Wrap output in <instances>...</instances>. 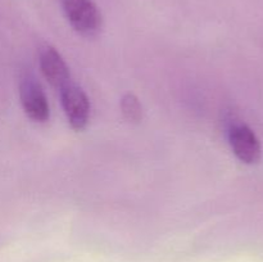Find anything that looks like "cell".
I'll use <instances>...</instances> for the list:
<instances>
[{
    "mask_svg": "<svg viewBox=\"0 0 263 262\" xmlns=\"http://www.w3.org/2000/svg\"><path fill=\"white\" fill-rule=\"evenodd\" d=\"M69 25L84 38H97L103 28V17L94 0H61Z\"/></svg>",
    "mask_w": 263,
    "mask_h": 262,
    "instance_id": "1",
    "label": "cell"
},
{
    "mask_svg": "<svg viewBox=\"0 0 263 262\" xmlns=\"http://www.w3.org/2000/svg\"><path fill=\"white\" fill-rule=\"evenodd\" d=\"M59 91L69 126L74 131L85 130L90 121V100L86 92L73 81L69 82Z\"/></svg>",
    "mask_w": 263,
    "mask_h": 262,
    "instance_id": "2",
    "label": "cell"
},
{
    "mask_svg": "<svg viewBox=\"0 0 263 262\" xmlns=\"http://www.w3.org/2000/svg\"><path fill=\"white\" fill-rule=\"evenodd\" d=\"M121 112L126 121L131 123H139L143 120V105L140 100L133 92H127L121 99Z\"/></svg>",
    "mask_w": 263,
    "mask_h": 262,
    "instance_id": "6",
    "label": "cell"
},
{
    "mask_svg": "<svg viewBox=\"0 0 263 262\" xmlns=\"http://www.w3.org/2000/svg\"><path fill=\"white\" fill-rule=\"evenodd\" d=\"M39 62L44 77L55 89L61 90L72 82L71 71L62 54L51 45H44L39 51Z\"/></svg>",
    "mask_w": 263,
    "mask_h": 262,
    "instance_id": "5",
    "label": "cell"
},
{
    "mask_svg": "<svg viewBox=\"0 0 263 262\" xmlns=\"http://www.w3.org/2000/svg\"><path fill=\"white\" fill-rule=\"evenodd\" d=\"M20 98L23 110L35 122H46L50 117V107L43 87L32 74L27 73L20 82Z\"/></svg>",
    "mask_w": 263,
    "mask_h": 262,
    "instance_id": "3",
    "label": "cell"
},
{
    "mask_svg": "<svg viewBox=\"0 0 263 262\" xmlns=\"http://www.w3.org/2000/svg\"><path fill=\"white\" fill-rule=\"evenodd\" d=\"M229 143L239 161L256 164L261 161L262 145L258 136L246 123H236L229 131Z\"/></svg>",
    "mask_w": 263,
    "mask_h": 262,
    "instance_id": "4",
    "label": "cell"
}]
</instances>
